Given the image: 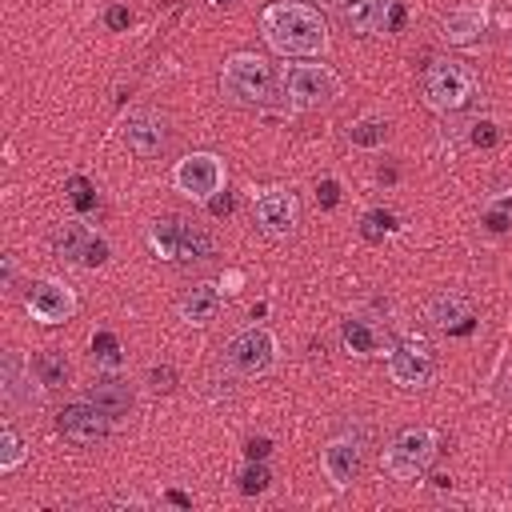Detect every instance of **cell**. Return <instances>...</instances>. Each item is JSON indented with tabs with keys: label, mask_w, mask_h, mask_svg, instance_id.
Returning a JSON list of instances; mask_svg holds the SVG:
<instances>
[{
	"label": "cell",
	"mask_w": 512,
	"mask_h": 512,
	"mask_svg": "<svg viewBox=\"0 0 512 512\" xmlns=\"http://www.w3.org/2000/svg\"><path fill=\"white\" fill-rule=\"evenodd\" d=\"M360 460H364V452H360V440L356 436H332L320 448V472H324V480L336 492H344L360 476Z\"/></svg>",
	"instance_id": "obj_15"
},
{
	"label": "cell",
	"mask_w": 512,
	"mask_h": 512,
	"mask_svg": "<svg viewBox=\"0 0 512 512\" xmlns=\"http://www.w3.org/2000/svg\"><path fill=\"white\" fill-rule=\"evenodd\" d=\"M484 8H488V28L512 32V0H484Z\"/></svg>",
	"instance_id": "obj_29"
},
{
	"label": "cell",
	"mask_w": 512,
	"mask_h": 512,
	"mask_svg": "<svg viewBox=\"0 0 512 512\" xmlns=\"http://www.w3.org/2000/svg\"><path fill=\"white\" fill-rule=\"evenodd\" d=\"M208 4H216V8H224V4H232V0H208Z\"/></svg>",
	"instance_id": "obj_39"
},
{
	"label": "cell",
	"mask_w": 512,
	"mask_h": 512,
	"mask_svg": "<svg viewBox=\"0 0 512 512\" xmlns=\"http://www.w3.org/2000/svg\"><path fill=\"white\" fill-rule=\"evenodd\" d=\"M88 400H92L96 408H104L112 420H120V416L132 412V388H128L124 380H116V376H104V380L88 384Z\"/></svg>",
	"instance_id": "obj_22"
},
{
	"label": "cell",
	"mask_w": 512,
	"mask_h": 512,
	"mask_svg": "<svg viewBox=\"0 0 512 512\" xmlns=\"http://www.w3.org/2000/svg\"><path fill=\"white\" fill-rule=\"evenodd\" d=\"M496 136H500V132H496L492 120H476V124H472V144H484V148H488V144H496Z\"/></svg>",
	"instance_id": "obj_31"
},
{
	"label": "cell",
	"mask_w": 512,
	"mask_h": 512,
	"mask_svg": "<svg viewBox=\"0 0 512 512\" xmlns=\"http://www.w3.org/2000/svg\"><path fill=\"white\" fill-rule=\"evenodd\" d=\"M228 184L224 156L216 152H188L172 164V188L192 204H212Z\"/></svg>",
	"instance_id": "obj_5"
},
{
	"label": "cell",
	"mask_w": 512,
	"mask_h": 512,
	"mask_svg": "<svg viewBox=\"0 0 512 512\" xmlns=\"http://www.w3.org/2000/svg\"><path fill=\"white\" fill-rule=\"evenodd\" d=\"M316 196H320V204H324V208H332V204L340 200V184H336V180H324Z\"/></svg>",
	"instance_id": "obj_32"
},
{
	"label": "cell",
	"mask_w": 512,
	"mask_h": 512,
	"mask_svg": "<svg viewBox=\"0 0 512 512\" xmlns=\"http://www.w3.org/2000/svg\"><path fill=\"white\" fill-rule=\"evenodd\" d=\"M284 96L292 108H328L340 96V76L332 64H292L284 68Z\"/></svg>",
	"instance_id": "obj_10"
},
{
	"label": "cell",
	"mask_w": 512,
	"mask_h": 512,
	"mask_svg": "<svg viewBox=\"0 0 512 512\" xmlns=\"http://www.w3.org/2000/svg\"><path fill=\"white\" fill-rule=\"evenodd\" d=\"M24 304H28V316L32 320H40V324H64V320L76 316L80 296H76L72 284L56 280V276H44V280L32 284V292H28Z\"/></svg>",
	"instance_id": "obj_12"
},
{
	"label": "cell",
	"mask_w": 512,
	"mask_h": 512,
	"mask_svg": "<svg viewBox=\"0 0 512 512\" xmlns=\"http://www.w3.org/2000/svg\"><path fill=\"white\" fill-rule=\"evenodd\" d=\"M116 504H132V508H144V500H140V496H116Z\"/></svg>",
	"instance_id": "obj_38"
},
{
	"label": "cell",
	"mask_w": 512,
	"mask_h": 512,
	"mask_svg": "<svg viewBox=\"0 0 512 512\" xmlns=\"http://www.w3.org/2000/svg\"><path fill=\"white\" fill-rule=\"evenodd\" d=\"M164 496H168V500H172L176 508H192V496H184V492H176V488H168Z\"/></svg>",
	"instance_id": "obj_37"
},
{
	"label": "cell",
	"mask_w": 512,
	"mask_h": 512,
	"mask_svg": "<svg viewBox=\"0 0 512 512\" xmlns=\"http://www.w3.org/2000/svg\"><path fill=\"white\" fill-rule=\"evenodd\" d=\"M276 356H280V344L264 324H244L224 344V364L236 376H268L276 368Z\"/></svg>",
	"instance_id": "obj_7"
},
{
	"label": "cell",
	"mask_w": 512,
	"mask_h": 512,
	"mask_svg": "<svg viewBox=\"0 0 512 512\" xmlns=\"http://www.w3.org/2000/svg\"><path fill=\"white\" fill-rule=\"evenodd\" d=\"M260 36L280 56H324L328 52V24L320 8L300 0H272L260 12Z\"/></svg>",
	"instance_id": "obj_1"
},
{
	"label": "cell",
	"mask_w": 512,
	"mask_h": 512,
	"mask_svg": "<svg viewBox=\"0 0 512 512\" xmlns=\"http://www.w3.org/2000/svg\"><path fill=\"white\" fill-rule=\"evenodd\" d=\"M248 456H252V460H256V456L264 460V456H268V440H248Z\"/></svg>",
	"instance_id": "obj_36"
},
{
	"label": "cell",
	"mask_w": 512,
	"mask_h": 512,
	"mask_svg": "<svg viewBox=\"0 0 512 512\" xmlns=\"http://www.w3.org/2000/svg\"><path fill=\"white\" fill-rule=\"evenodd\" d=\"M476 92H480L476 72L464 60H452V56L432 60L420 76V96L432 112H460L476 100Z\"/></svg>",
	"instance_id": "obj_2"
},
{
	"label": "cell",
	"mask_w": 512,
	"mask_h": 512,
	"mask_svg": "<svg viewBox=\"0 0 512 512\" xmlns=\"http://www.w3.org/2000/svg\"><path fill=\"white\" fill-rule=\"evenodd\" d=\"M88 192H92V188H88L84 180H72V200H76L80 208H88V204H92V196H88Z\"/></svg>",
	"instance_id": "obj_34"
},
{
	"label": "cell",
	"mask_w": 512,
	"mask_h": 512,
	"mask_svg": "<svg viewBox=\"0 0 512 512\" xmlns=\"http://www.w3.org/2000/svg\"><path fill=\"white\" fill-rule=\"evenodd\" d=\"M148 248L156 260L168 264H188V260H208L212 256V236L196 228L184 216H160L148 224Z\"/></svg>",
	"instance_id": "obj_4"
},
{
	"label": "cell",
	"mask_w": 512,
	"mask_h": 512,
	"mask_svg": "<svg viewBox=\"0 0 512 512\" xmlns=\"http://www.w3.org/2000/svg\"><path fill=\"white\" fill-rule=\"evenodd\" d=\"M220 304H224V292H220V284H208V280H200V284H192V288L180 296V304H176V316H180L188 328H208V324L220 316Z\"/></svg>",
	"instance_id": "obj_17"
},
{
	"label": "cell",
	"mask_w": 512,
	"mask_h": 512,
	"mask_svg": "<svg viewBox=\"0 0 512 512\" xmlns=\"http://www.w3.org/2000/svg\"><path fill=\"white\" fill-rule=\"evenodd\" d=\"M388 228H392V216H388V212H368V216H364V236H368V240H380Z\"/></svg>",
	"instance_id": "obj_30"
},
{
	"label": "cell",
	"mask_w": 512,
	"mask_h": 512,
	"mask_svg": "<svg viewBox=\"0 0 512 512\" xmlns=\"http://www.w3.org/2000/svg\"><path fill=\"white\" fill-rule=\"evenodd\" d=\"M436 448H440V436L432 428H404L384 452H380V468L408 484V480H420L428 472V464L436 460Z\"/></svg>",
	"instance_id": "obj_6"
},
{
	"label": "cell",
	"mask_w": 512,
	"mask_h": 512,
	"mask_svg": "<svg viewBox=\"0 0 512 512\" xmlns=\"http://www.w3.org/2000/svg\"><path fill=\"white\" fill-rule=\"evenodd\" d=\"M428 320L436 324V328H448V332H460V328H468V320H472V300L464 296V292H440V296H432V304H428Z\"/></svg>",
	"instance_id": "obj_21"
},
{
	"label": "cell",
	"mask_w": 512,
	"mask_h": 512,
	"mask_svg": "<svg viewBox=\"0 0 512 512\" xmlns=\"http://www.w3.org/2000/svg\"><path fill=\"white\" fill-rule=\"evenodd\" d=\"M44 392L48 384L36 376L32 360H24L20 352H4V364H0V396L12 412H32L44 404Z\"/></svg>",
	"instance_id": "obj_11"
},
{
	"label": "cell",
	"mask_w": 512,
	"mask_h": 512,
	"mask_svg": "<svg viewBox=\"0 0 512 512\" xmlns=\"http://www.w3.org/2000/svg\"><path fill=\"white\" fill-rule=\"evenodd\" d=\"M340 8V20L348 32L356 36H372L388 24V12H392V0H336Z\"/></svg>",
	"instance_id": "obj_19"
},
{
	"label": "cell",
	"mask_w": 512,
	"mask_h": 512,
	"mask_svg": "<svg viewBox=\"0 0 512 512\" xmlns=\"http://www.w3.org/2000/svg\"><path fill=\"white\" fill-rule=\"evenodd\" d=\"M92 360H96V368H104V372H120V368H124L120 340H116L112 332H96V340H92Z\"/></svg>",
	"instance_id": "obj_26"
},
{
	"label": "cell",
	"mask_w": 512,
	"mask_h": 512,
	"mask_svg": "<svg viewBox=\"0 0 512 512\" xmlns=\"http://www.w3.org/2000/svg\"><path fill=\"white\" fill-rule=\"evenodd\" d=\"M484 28H488V8L476 4V0H468V4H456L444 16L440 36H444V44H472V40H480Z\"/></svg>",
	"instance_id": "obj_18"
},
{
	"label": "cell",
	"mask_w": 512,
	"mask_h": 512,
	"mask_svg": "<svg viewBox=\"0 0 512 512\" xmlns=\"http://www.w3.org/2000/svg\"><path fill=\"white\" fill-rule=\"evenodd\" d=\"M240 284H244V272H236V268H228L224 276H220V292H240Z\"/></svg>",
	"instance_id": "obj_33"
},
{
	"label": "cell",
	"mask_w": 512,
	"mask_h": 512,
	"mask_svg": "<svg viewBox=\"0 0 512 512\" xmlns=\"http://www.w3.org/2000/svg\"><path fill=\"white\" fill-rule=\"evenodd\" d=\"M480 220L488 232H508L512 228V188H496L484 208H480Z\"/></svg>",
	"instance_id": "obj_24"
},
{
	"label": "cell",
	"mask_w": 512,
	"mask_h": 512,
	"mask_svg": "<svg viewBox=\"0 0 512 512\" xmlns=\"http://www.w3.org/2000/svg\"><path fill=\"white\" fill-rule=\"evenodd\" d=\"M124 144H128L140 160L160 156V152H164V144H168V124H164V116H160V112H152V108H136V112H128Z\"/></svg>",
	"instance_id": "obj_16"
},
{
	"label": "cell",
	"mask_w": 512,
	"mask_h": 512,
	"mask_svg": "<svg viewBox=\"0 0 512 512\" xmlns=\"http://www.w3.org/2000/svg\"><path fill=\"white\" fill-rule=\"evenodd\" d=\"M24 460H28V448H24L20 432L8 424V428L0 432V472H16Z\"/></svg>",
	"instance_id": "obj_27"
},
{
	"label": "cell",
	"mask_w": 512,
	"mask_h": 512,
	"mask_svg": "<svg viewBox=\"0 0 512 512\" xmlns=\"http://www.w3.org/2000/svg\"><path fill=\"white\" fill-rule=\"evenodd\" d=\"M384 368H388L392 384H400V388H424L436 376V352H432V344L424 336L408 332V336H400L396 344L384 348Z\"/></svg>",
	"instance_id": "obj_9"
},
{
	"label": "cell",
	"mask_w": 512,
	"mask_h": 512,
	"mask_svg": "<svg viewBox=\"0 0 512 512\" xmlns=\"http://www.w3.org/2000/svg\"><path fill=\"white\" fill-rule=\"evenodd\" d=\"M32 368H36V376H40L48 388H60V384H68V376H72V368H68L64 352H56V348H44V352H36V356H32Z\"/></svg>",
	"instance_id": "obj_25"
},
{
	"label": "cell",
	"mask_w": 512,
	"mask_h": 512,
	"mask_svg": "<svg viewBox=\"0 0 512 512\" xmlns=\"http://www.w3.org/2000/svg\"><path fill=\"white\" fill-rule=\"evenodd\" d=\"M268 484H272V476H268V468H264V464H248V468L240 472V492H248V496L268 492Z\"/></svg>",
	"instance_id": "obj_28"
},
{
	"label": "cell",
	"mask_w": 512,
	"mask_h": 512,
	"mask_svg": "<svg viewBox=\"0 0 512 512\" xmlns=\"http://www.w3.org/2000/svg\"><path fill=\"white\" fill-rule=\"evenodd\" d=\"M220 96L236 108H260L272 96V64L256 52H232L220 68Z\"/></svg>",
	"instance_id": "obj_3"
},
{
	"label": "cell",
	"mask_w": 512,
	"mask_h": 512,
	"mask_svg": "<svg viewBox=\"0 0 512 512\" xmlns=\"http://www.w3.org/2000/svg\"><path fill=\"white\" fill-rule=\"evenodd\" d=\"M108 24H112V28H124V24H132V12H128V8H112V12H108Z\"/></svg>",
	"instance_id": "obj_35"
},
{
	"label": "cell",
	"mask_w": 512,
	"mask_h": 512,
	"mask_svg": "<svg viewBox=\"0 0 512 512\" xmlns=\"http://www.w3.org/2000/svg\"><path fill=\"white\" fill-rule=\"evenodd\" d=\"M384 140H388V120H380V116H360V120H352L348 124V144L352 148H384Z\"/></svg>",
	"instance_id": "obj_23"
},
{
	"label": "cell",
	"mask_w": 512,
	"mask_h": 512,
	"mask_svg": "<svg viewBox=\"0 0 512 512\" xmlns=\"http://www.w3.org/2000/svg\"><path fill=\"white\" fill-rule=\"evenodd\" d=\"M108 424H112V416L104 408H96L88 396L84 400H72V404H64L56 412L60 436L72 440V444H96V440H104L108 436Z\"/></svg>",
	"instance_id": "obj_13"
},
{
	"label": "cell",
	"mask_w": 512,
	"mask_h": 512,
	"mask_svg": "<svg viewBox=\"0 0 512 512\" xmlns=\"http://www.w3.org/2000/svg\"><path fill=\"white\" fill-rule=\"evenodd\" d=\"M340 344L352 352V356H384L380 348H384V332L372 324V320H364V316H344L340 320Z\"/></svg>",
	"instance_id": "obj_20"
},
{
	"label": "cell",
	"mask_w": 512,
	"mask_h": 512,
	"mask_svg": "<svg viewBox=\"0 0 512 512\" xmlns=\"http://www.w3.org/2000/svg\"><path fill=\"white\" fill-rule=\"evenodd\" d=\"M52 248H56L60 260H76V264H84V268H96V264L108 260V244H104L88 224H80V220L60 224L56 236H52Z\"/></svg>",
	"instance_id": "obj_14"
},
{
	"label": "cell",
	"mask_w": 512,
	"mask_h": 512,
	"mask_svg": "<svg viewBox=\"0 0 512 512\" xmlns=\"http://www.w3.org/2000/svg\"><path fill=\"white\" fill-rule=\"evenodd\" d=\"M252 220L268 240H288L300 228V196L288 184H264L252 192Z\"/></svg>",
	"instance_id": "obj_8"
}]
</instances>
